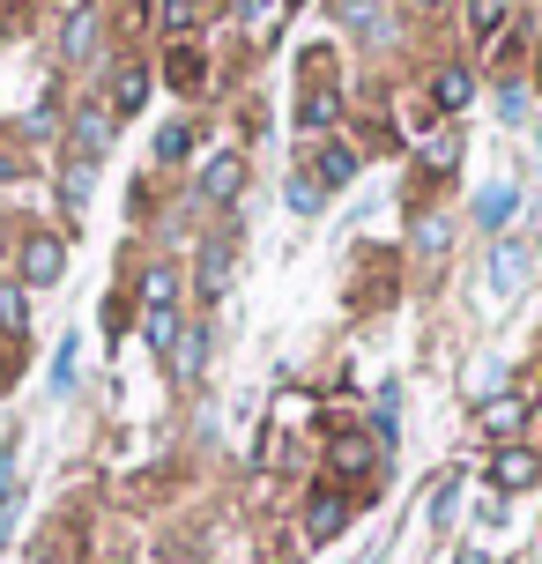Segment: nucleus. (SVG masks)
Listing matches in <instances>:
<instances>
[{
    "mask_svg": "<svg viewBox=\"0 0 542 564\" xmlns=\"http://www.w3.org/2000/svg\"><path fill=\"white\" fill-rule=\"evenodd\" d=\"M142 297H149V349L172 357V341H178V275L164 268V260L142 275Z\"/></svg>",
    "mask_w": 542,
    "mask_h": 564,
    "instance_id": "obj_1",
    "label": "nucleus"
},
{
    "mask_svg": "<svg viewBox=\"0 0 542 564\" xmlns=\"http://www.w3.org/2000/svg\"><path fill=\"white\" fill-rule=\"evenodd\" d=\"M535 476H542V453H528V446L490 453V482H498V490H520V482H535Z\"/></svg>",
    "mask_w": 542,
    "mask_h": 564,
    "instance_id": "obj_2",
    "label": "nucleus"
},
{
    "mask_svg": "<svg viewBox=\"0 0 542 564\" xmlns=\"http://www.w3.org/2000/svg\"><path fill=\"white\" fill-rule=\"evenodd\" d=\"M349 528V498H335V490H319L313 506H305V535L313 542H335Z\"/></svg>",
    "mask_w": 542,
    "mask_h": 564,
    "instance_id": "obj_3",
    "label": "nucleus"
},
{
    "mask_svg": "<svg viewBox=\"0 0 542 564\" xmlns=\"http://www.w3.org/2000/svg\"><path fill=\"white\" fill-rule=\"evenodd\" d=\"M528 409H535V387H520V394L490 401V409H484V431H490V438H513V431H520V416H528Z\"/></svg>",
    "mask_w": 542,
    "mask_h": 564,
    "instance_id": "obj_4",
    "label": "nucleus"
},
{
    "mask_svg": "<svg viewBox=\"0 0 542 564\" xmlns=\"http://www.w3.org/2000/svg\"><path fill=\"white\" fill-rule=\"evenodd\" d=\"M327 460H335V476H371V460H379V453H371L365 431H343V438L327 446Z\"/></svg>",
    "mask_w": 542,
    "mask_h": 564,
    "instance_id": "obj_5",
    "label": "nucleus"
},
{
    "mask_svg": "<svg viewBox=\"0 0 542 564\" xmlns=\"http://www.w3.org/2000/svg\"><path fill=\"white\" fill-rule=\"evenodd\" d=\"M468 97H476V75H468V67H438V75H431V105H438V112H460Z\"/></svg>",
    "mask_w": 542,
    "mask_h": 564,
    "instance_id": "obj_6",
    "label": "nucleus"
},
{
    "mask_svg": "<svg viewBox=\"0 0 542 564\" xmlns=\"http://www.w3.org/2000/svg\"><path fill=\"white\" fill-rule=\"evenodd\" d=\"M59 268H67V253H59L53 238H30L23 246V282H59Z\"/></svg>",
    "mask_w": 542,
    "mask_h": 564,
    "instance_id": "obj_7",
    "label": "nucleus"
},
{
    "mask_svg": "<svg viewBox=\"0 0 542 564\" xmlns=\"http://www.w3.org/2000/svg\"><path fill=\"white\" fill-rule=\"evenodd\" d=\"M238 186H246V164H238V156H208V171H200V194H208V200H230Z\"/></svg>",
    "mask_w": 542,
    "mask_h": 564,
    "instance_id": "obj_8",
    "label": "nucleus"
},
{
    "mask_svg": "<svg viewBox=\"0 0 542 564\" xmlns=\"http://www.w3.org/2000/svg\"><path fill=\"white\" fill-rule=\"evenodd\" d=\"M297 127H313V134H327V127H335V83H327V75L305 89V105H297Z\"/></svg>",
    "mask_w": 542,
    "mask_h": 564,
    "instance_id": "obj_9",
    "label": "nucleus"
},
{
    "mask_svg": "<svg viewBox=\"0 0 542 564\" xmlns=\"http://www.w3.org/2000/svg\"><path fill=\"white\" fill-rule=\"evenodd\" d=\"M230 282V238H208V253H200V297H224Z\"/></svg>",
    "mask_w": 542,
    "mask_h": 564,
    "instance_id": "obj_10",
    "label": "nucleus"
},
{
    "mask_svg": "<svg viewBox=\"0 0 542 564\" xmlns=\"http://www.w3.org/2000/svg\"><path fill=\"white\" fill-rule=\"evenodd\" d=\"M513 208H520V194H513V186H490V194L476 200V216H484L490 230H498V224H513Z\"/></svg>",
    "mask_w": 542,
    "mask_h": 564,
    "instance_id": "obj_11",
    "label": "nucleus"
},
{
    "mask_svg": "<svg viewBox=\"0 0 542 564\" xmlns=\"http://www.w3.org/2000/svg\"><path fill=\"white\" fill-rule=\"evenodd\" d=\"M97 149H105V119L83 112L75 119V164H97Z\"/></svg>",
    "mask_w": 542,
    "mask_h": 564,
    "instance_id": "obj_12",
    "label": "nucleus"
},
{
    "mask_svg": "<svg viewBox=\"0 0 542 564\" xmlns=\"http://www.w3.org/2000/svg\"><path fill=\"white\" fill-rule=\"evenodd\" d=\"M142 97H149V75H142V67H127V75L112 83V105H119V112H142Z\"/></svg>",
    "mask_w": 542,
    "mask_h": 564,
    "instance_id": "obj_13",
    "label": "nucleus"
},
{
    "mask_svg": "<svg viewBox=\"0 0 542 564\" xmlns=\"http://www.w3.org/2000/svg\"><path fill=\"white\" fill-rule=\"evenodd\" d=\"M349 171H357V156H349V149H319V194H327V186H343Z\"/></svg>",
    "mask_w": 542,
    "mask_h": 564,
    "instance_id": "obj_14",
    "label": "nucleus"
},
{
    "mask_svg": "<svg viewBox=\"0 0 542 564\" xmlns=\"http://www.w3.org/2000/svg\"><path fill=\"white\" fill-rule=\"evenodd\" d=\"M468 30L498 37V30H506V0H468Z\"/></svg>",
    "mask_w": 542,
    "mask_h": 564,
    "instance_id": "obj_15",
    "label": "nucleus"
},
{
    "mask_svg": "<svg viewBox=\"0 0 542 564\" xmlns=\"http://www.w3.org/2000/svg\"><path fill=\"white\" fill-rule=\"evenodd\" d=\"M8 520H15V453H0V542H8Z\"/></svg>",
    "mask_w": 542,
    "mask_h": 564,
    "instance_id": "obj_16",
    "label": "nucleus"
},
{
    "mask_svg": "<svg viewBox=\"0 0 542 564\" xmlns=\"http://www.w3.org/2000/svg\"><path fill=\"white\" fill-rule=\"evenodd\" d=\"M172 83H178V89H200V83H208V75H200V53H194V45H178V53H172Z\"/></svg>",
    "mask_w": 542,
    "mask_h": 564,
    "instance_id": "obj_17",
    "label": "nucleus"
},
{
    "mask_svg": "<svg viewBox=\"0 0 542 564\" xmlns=\"http://www.w3.org/2000/svg\"><path fill=\"white\" fill-rule=\"evenodd\" d=\"M89 37H97V23H89V8H75V23H67V59H83Z\"/></svg>",
    "mask_w": 542,
    "mask_h": 564,
    "instance_id": "obj_18",
    "label": "nucleus"
},
{
    "mask_svg": "<svg viewBox=\"0 0 542 564\" xmlns=\"http://www.w3.org/2000/svg\"><path fill=\"white\" fill-rule=\"evenodd\" d=\"M186 149H194V134H186V127H164V134H156V156H164V164H178Z\"/></svg>",
    "mask_w": 542,
    "mask_h": 564,
    "instance_id": "obj_19",
    "label": "nucleus"
},
{
    "mask_svg": "<svg viewBox=\"0 0 542 564\" xmlns=\"http://www.w3.org/2000/svg\"><path fill=\"white\" fill-rule=\"evenodd\" d=\"M454 156H460V141H454V134H431V141H424V164H438V171H446Z\"/></svg>",
    "mask_w": 542,
    "mask_h": 564,
    "instance_id": "obj_20",
    "label": "nucleus"
},
{
    "mask_svg": "<svg viewBox=\"0 0 542 564\" xmlns=\"http://www.w3.org/2000/svg\"><path fill=\"white\" fill-rule=\"evenodd\" d=\"M89 200V164H67V208H83Z\"/></svg>",
    "mask_w": 542,
    "mask_h": 564,
    "instance_id": "obj_21",
    "label": "nucleus"
},
{
    "mask_svg": "<svg viewBox=\"0 0 542 564\" xmlns=\"http://www.w3.org/2000/svg\"><path fill=\"white\" fill-rule=\"evenodd\" d=\"M290 208H305V216L319 208V186H313V178H297V186H290Z\"/></svg>",
    "mask_w": 542,
    "mask_h": 564,
    "instance_id": "obj_22",
    "label": "nucleus"
},
{
    "mask_svg": "<svg viewBox=\"0 0 542 564\" xmlns=\"http://www.w3.org/2000/svg\"><path fill=\"white\" fill-rule=\"evenodd\" d=\"M238 8H246V23H260V30L275 23V0H238Z\"/></svg>",
    "mask_w": 542,
    "mask_h": 564,
    "instance_id": "obj_23",
    "label": "nucleus"
},
{
    "mask_svg": "<svg viewBox=\"0 0 542 564\" xmlns=\"http://www.w3.org/2000/svg\"><path fill=\"white\" fill-rule=\"evenodd\" d=\"M8 178H15V156H8V149H0V186H8Z\"/></svg>",
    "mask_w": 542,
    "mask_h": 564,
    "instance_id": "obj_24",
    "label": "nucleus"
},
{
    "mask_svg": "<svg viewBox=\"0 0 542 564\" xmlns=\"http://www.w3.org/2000/svg\"><path fill=\"white\" fill-rule=\"evenodd\" d=\"M409 8H446V0H409Z\"/></svg>",
    "mask_w": 542,
    "mask_h": 564,
    "instance_id": "obj_25",
    "label": "nucleus"
},
{
    "mask_svg": "<svg viewBox=\"0 0 542 564\" xmlns=\"http://www.w3.org/2000/svg\"><path fill=\"white\" fill-rule=\"evenodd\" d=\"M460 564H484V550H468V557H460Z\"/></svg>",
    "mask_w": 542,
    "mask_h": 564,
    "instance_id": "obj_26",
    "label": "nucleus"
}]
</instances>
